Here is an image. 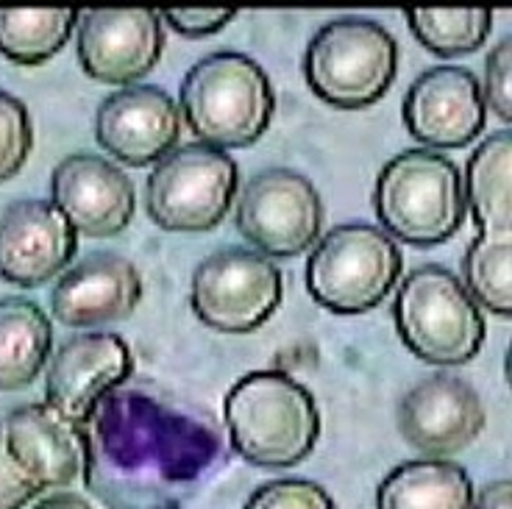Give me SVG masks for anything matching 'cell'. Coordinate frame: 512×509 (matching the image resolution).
<instances>
[{
	"mask_svg": "<svg viewBox=\"0 0 512 509\" xmlns=\"http://www.w3.org/2000/svg\"><path fill=\"white\" fill-rule=\"evenodd\" d=\"M218 457L215 426L140 390H112L84 426V482L109 509H181Z\"/></svg>",
	"mask_w": 512,
	"mask_h": 509,
	"instance_id": "6da1fadb",
	"label": "cell"
},
{
	"mask_svg": "<svg viewBox=\"0 0 512 509\" xmlns=\"http://www.w3.org/2000/svg\"><path fill=\"white\" fill-rule=\"evenodd\" d=\"M234 451L259 468H293L312 454L320 412L309 387L284 370H254L223 401Z\"/></svg>",
	"mask_w": 512,
	"mask_h": 509,
	"instance_id": "7a4b0ae2",
	"label": "cell"
},
{
	"mask_svg": "<svg viewBox=\"0 0 512 509\" xmlns=\"http://www.w3.org/2000/svg\"><path fill=\"white\" fill-rule=\"evenodd\" d=\"M181 117L201 142L245 148L268 131L276 95L265 67L248 53H206L181 78Z\"/></svg>",
	"mask_w": 512,
	"mask_h": 509,
	"instance_id": "3957f363",
	"label": "cell"
},
{
	"mask_svg": "<svg viewBox=\"0 0 512 509\" xmlns=\"http://www.w3.org/2000/svg\"><path fill=\"white\" fill-rule=\"evenodd\" d=\"M373 209L390 237L410 245L451 240L468 209L460 167L432 148L401 151L376 176Z\"/></svg>",
	"mask_w": 512,
	"mask_h": 509,
	"instance_id": "277c9868",
	"label": "cell"
},
{
	"mask_svg": "<svg viewBox=\"0 0 512 509\" xmlns=\"http://www.w3.org/2000/svg\"><path fill=\"white\" fill-rule=\"evenodd\" d=\"M393 320L404 345L432 365H462L485 343V315L465 281L443 265L412 268L396 298Z\"/></svg>",
	"mask_w": 512,
	"mask_h": 509,
	"instance_id": "5b68a950",
	"label": "cell"
},
{
	"mask_svg": "<svg viewBox=\"0 0 512 509\" xmlns=\"http://www.w3.org/2000/svg\"><path fill=\"white\" fill-rule=\"evenodd\" d=\"M396 37L371 17H334L315 31L304 53V76L315 95L340 109H362L393 87Z\"/></svg>",
	"mask_w": 512,
	"mask_h": 509,
	"instance_id": "8992f818",
	"label": "cell"
},
{
	"mask_svg": "<svg viewBox=\"0 0 512 509\" xmlns=\"http://www.w3.org/2000/svg\"><path fill=\"white\" fill-rule=\"evenodd\" d=\"M404 268L398 242L371 223L329 229L307 259V290L337 315H359L379 306Z\"/></svg>",
	"mask_w": 512,
	"mask_h": 509,
	"instance_id": "52a82bcc",
	"label": "cell"
},
{
	"mask_svg": "<svg viewBox=\"0 0 512 509\" xmlns=\"http://www.w3.org/2000/svg\"><path fill=\"white\" fill-rule=\"evenodd\" d=\"M240 190V170L229 151L209 142L176 145L145 181V209L167 231L215 229Z\"/></svg>",
	"mask_w": 512,
	"mask_h": 509,
	"instance_id": "ba28073f",
	"label": "cell"
},
{
	"mask_svg": "<svg viewBox=\"0 0 512 509\" xmlns=\"http://www.w3.org/2000/svg\"><path fill=\"white\" fill-rule=\"evenodd\" d=\"M284 273L268 254L223 245L206 254L190 281L192 312L201 323L226 334L259 329L279 309Z\"/></svg>",
	"mask_w": 512,
	"mask_h": 509,
	"instance_id": "9c48e42d",
	"label": "cell"
},
{
	"mask_svg": "<svg viewBox=\"0 0 512 509\" xmlns=\"http://www.w3.org/2000/svg\"><path fill=\"white\" fill-rule=\"evenodd\" d=\"M234 220L256 251L273 256L304 254L320 240L326 209L318 187L293 167H265L245 181Z\"/></svg>",
	"mask_w": 512,
	"mask_h": 509,
	"instance_id": "30bf717a",
	"label": "cell"
},
{
	"mask_svg": "<svg viewBox=\"0 0 512 509\" xmlns=\"http://www.w3.org/2000/svg\"><path fill=\"white\" fill-rule=\"evenodd\" d=\"M131 368V348L115 331L64 337L48 359L45 401L84 429L103 398L131 376Z\"/></svg>",
	"mask_w": 512,
	"mask_h": 509,
	"instance_id": "8fae6325",
	"label": "cell"
},
{
	"mask_svg": "<svg viewBox=\"0 0 512 509\" xmlns=\"http://www.w3.org/2000/svg\"><path fill=\"white\" fill-rule=\"evenodd\" d=\"M398 432L421 454H457L485 429L482 395L468 379L435 370L410 384L398 401Z\"/></svg>",
	"mask_w": 512,
	"mask_h": 509,
	"instance_id": "7c38bea8",
	"label": "cell"
},
{
	"mask_svg": "<svg viewBox=\"0 0 512 509\" xmlns=\"http://www.w3.org/2000/svg\"><path fill=\"white\" fill-rule=\"evenodd\" d=\"M410 134L426 148H462L485 128L487 103L474 70L437 64L421 70L401 103Z\"/></svg>",
	"mask_w": 512,
	"mask_h": 509,
	"instance_id": "4fadbf2b",
	"label": "cell"
},
{
	"mask_svg": "<svg viewBox=\"0 0 512 509\" xmlns=\"http://www.w3.org/2000/svg\"><path fill=\"white\" fill-rule=\"evenodd\" d=\"M162 14L151 9H90L78 17L76 53L84 73L128 84L154 70L165 51Z\"/></svg>",
	"mask_w": 512,
	"mask_h": 509,
	"instance_id": "5bb4252c",
	"label": "cell"
},
{
	"mask_svg": "<svg viewBox=\"0 0 512 509\" xmlns=\"http://www.w3.org/2000/svg\"><path fill=\"white\" fill-rule=\"evenodd\" d=\"M95 137L126 165L159 162L181 137V106L156 84H128L109 92L95 112Z\"/></svg>",
	"mask_w": 512,
	"mask_h": 509,
	"instance_id": "9a60e30c",
	"label": "cell"
},
{
	"mask_svg": "<svg viewBox=\"0 0 512 509\" xmlns=\"http://www.w3.org/2000/svg\"><path fill=\"white\" fill-rule=\"evenodd\" d=\"M78 248V231L53 201L20 198L0 212V276L23 287L62 276Z\"/></svg>",
	"mask_w": 512,
	"mask_h": 509,
	"instance_id": "2e32d148",
	"label": "cell"
},
{
	"mask_svg": "<svg viewBox=\"0 0 512 509\" xmlns=\"http://www.w3.org/2000/svg\"><path fill=\"white\" fill-rule=\"evenodd\" d=\"M53 204L87 237H112L134 217V184L123 167L98 153H70L51 173Z\"/></svg>",
	"mask_w": 512,
	"mask_h": 509,
	"instance_id": "e0dca14e",
	"label": "cell"
},
{
	"mask_svg": "<svg viewBox=\"0 0 512 509\" xmlns=\"http://www.w3.org/2000/svg\"><path fill=\"white\" fill-rule=\"evenodd\" d=\"M3 443L12 462L39 490L67 487L84 473V429L45 401H28L6 412Z\"/></svg>",
	"mask_w": 512,
	"mask_h": 509,
	"instance_id": "ac0fdd59",
	"label": "cell"
},
{
	"mask_svg": "<svg viewBox=\"0 0 512 509\" xmlns=\"http://www.w3.org/2000/svg\"><path fill=\"white\" fill-rule=\"evenodd\" d=\"M142 298V276L128 256L95 251L56 279L51 309L64 326H98L128 318Z\"/></svg>",
	"mask_w": 512,
	"mask_h": 509,
	"instance_id": "d6986e66",
	"label": "cell"
},
{
	"mask_svg": "<svg viewBox=\"0 0 512 509\" xmlns=\"http://www.w3.org/2000/svg\"><path fill=\"white\" fill-rule=\"evenodd\" d=\"M474 482L460 462L421 457L401 462L376 487V509H474Z\"/></svg>",
	"mask_w": 512,
	"mask_h": 509,
	"instance_id": "ffe728a7",
	"label": "cell"
},
{
	"mask_svg": "<svg viewBox=\"0 0 512 509\" xmlns=\"http://www.w3.org/2000/svg\"><path fill=\"white\" fill-rule=\"evenodd\" d=\"M53 348V326L45 309L23 298H0V390H20L37 379L48 365Z\"/></svg>",
	"mask_w": 512,
	"mask_h": 509,
	"instance_id": "44dd1931",
	"label": "cell"
},
{
	"mask_svg": "<svg viewBox=\"0 0 512 509\" xmlns=\"http://www.w3.org/2000/svg\"><path fill=\"white\" fill-rule=\"evenodd\" d=\"M465 201L479 231L512 229V128H499L465 162Z\"/></svg>",
	"mask_w": 512,
	"mask_h": 509,
	"instance_id": "7402d4cb",
	"label": "cell"
},
{
	"mask_svg": "<svg viewBox=\"0 0 512 509\" xmlns=\"http://www.w3.org/2000/svg\"><path fill=\"white\" fill-rule=\"evenodd\" d=\"M81 14L76 9H0V53L17 64H39L62 51Z\"/></svg>",
	"mask_w": 512,
	"mask_h": 509,
	"instance_id": "603a6c76",
	"label": "cell"
},
{
	"mask_svg": "<svg viewBox=\"0 0 512 509\" xmlns=\"http://www.w3.org/2000/svg\"><path fill=\"white\" fill-rule=\"evenodd\" d=\"M462 281L476 304L512 318V229L479 231L462 254Z\"/></svg>",
	"mask_w": 512,
	"mask_h": 509,
	"instance_id": "cb8c5ba5",
	"label": "cell"
},
{
	"mask_svg": "<svg viewBox=\"0 0 512 509\" xmlns=\"http://www.w3.org/2000/svg\"><path fill=\"white\" fill-rule=\"evenodd\" d=\"M404 17L415 37L437 56L476 51L493 26L490 9H407Z\"/></svg>",
	"mask_w": 512,
	"mask_h": 509,
	"instance_id": "d4e9b609",
	"label": "cell"
},
{
	"mask_svg": "<svg viewBox=\"0 0 512 509\" xmlns=\"http://www.w3.org/2000/svg\"><path fill=\"white\" fill-rule=\"evenodd\" d=\"M34 148V123L28 106L17 95L0 87V181L12 179L26 165Z\"/></svg>",
	"mask_w": 512,
	"mask_h": 509,
	"instance_id": "484cf974",
	"label": "cell"
},
{
	"mask_svg": "<svg viewBox=\"0 0 512 509\" xmlns=\"http://www.w3.org/2000/svg\"><path fill=\"white\" fill-rule=\"evenodd\" d=\"M243 509H337V504L318 482L273 479L256 487Z\"/></svg>",
	"mask_w": 512,
	"mask_h": 509,
	"instance_id": "4316f807",
	"label": "cell"
},
{
	"mask_svg": "<svg viewBox=\"0 0 512 509\" xmlns=\"http://www.w3.org/2000/svg\"><path fill=\"white\" fill-rule=\"evenodd\" d=\"M482 92L487 106L512 123V34H504L487 53Z\"/></svg>",
	"mask_w": 512,
	"mask_h": 509,
	"instance_id": "83f0119b",
	"label": "cell"
},
{
	"mask_svg": "<svg viewBox=\"0 0 512 509\" xmlns=\"http://www.w3.org/2000/svg\"><path fill=\"white\" fill-rule=\"evenodd\" d=\"M42 496L37 484L23 476L3 443V420H0V509H23Z\"/></svg>",
	"mask_w": 512,
	"mask_h": 509,
	"instance_id": "f1b7e54d",
	"label": "cell"
},
{
	"mask_svg": "<svg viewBox=\"0 0 512 509\" xmlns=\"http://www.w3.org/2000/svg\"><path fill=\"white\" fill-rule=\"evenodd\" d=\"M237 17L234 9H167L162 20L184 37H206Z\"/></svg>",
	"mask_w": 512,
	"mask_h": 509,
	"instance_id": "f546056e",
	"label": "cell"
},
{
	"mask_svg": "<svg viewBox=\"0 0 512 509\" xmlns=\"http://www.w3.org/2000/svg\"><path fill=\"white\" fill-rule=\"evenodd\" d=\"M474 509H512V479L487 482L474 496Z\"/></svg>",
	"mask_w": 512,
	"mask_h": 509,
	"instance_id": "4dcf8cb0",
	"label": "cell"
},
{
	"mask_svg": "<svg viewBox=\"0 0 512 509\" xmlns=\"http://www.w3.org/2000/svg\"><path fill=\"white\" fill-rule=\"evenodd\" d=\"M31 509H95V507H92L87 498L76 496V493H56V496L37 501Z\"/></svg>",
	"mask_w": 512,
	"mask_h": 509,
	"instance_id": "1f68e13d",
	"label": "cell"
},
{
	"mask_svg": "<svg viewBox=\"0 0 512 509\" xmlns=\"http://www.w3.org/2000/svg\"><path fill=\"white\" fill-rule=\"evenodd\" d=\"M504 373H507V382L512 387V340H510V348H507V357H504Z\"/></svg>",
	"mask_w": 512,
	"mask_h": 509,
	"instance_id": "d6a6232c",
	"label": "cell"
}]
</instances>
